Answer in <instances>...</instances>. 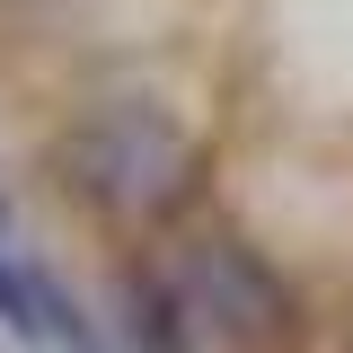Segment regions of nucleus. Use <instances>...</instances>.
Returning a JSON list of instances; mask_svg holds the SVG:
<instances>
[{
    "mask_svg": "<svg viewBox=\"0 0 353 353\" xmlns=\"http://www.w3.org/2000/svg\"><path fill=\"white\" fill-rule=\"evenodd\" d=\"M44 185L115 248H159L221 203V124L176 88V71H106L44 132Z\"/></svg>",
    "mask_w": 353,
    "mask_h": 353,
    "instance_id": "f257e3e1",
    "label": "nucleus"
},
{
    "mask_svg": "<svg viewBox=\"0 0 353 353\" xmlns=\"http://www.w3.org/2000/svg\"><path fill=\"white\" fill-rule=\"evenodd\" d=\"M185 283V301L203 318V345L212 353H309L327 327V301L309 283L301 256H283L248 212H194L176 239H159Z\"/></svg>",
    "mask_w": 353,
    "mask_h": 353,
    "instance_id": "f03ea898",
    "label": "nucleus"
},
{
    "mask_svg": "<svg viewBox=\"0 0 353 353\" xmlns=\"http://www.w3.org/2000/svg\"><path fill=\"white\" fill-rule=\"evenodd\" d=\"M106 327L115 353H212L203 345V318L176 283L168 248H124L115 256V292H106Z\"/></svg>",
    "mask_w": 353,
    "mask_h": 353,
    "instance_id": "7ed1b4c3",
    "label": "nucleus"
},
{
    "mask_svg": "<svg viewBox=\"0 0 353 353\" xmlns=\"http://www.w3.org/2000/svg\"><path fill=\"white\" fill-rule=\"evenodd\" d=\"M0 336L9 345H44V301H36V256L0 239Z\"/></svg>",
    "mask_w": 353,
    "mask_h": 353,
    "instance_id": "20e7f679",
    "label": "nucleus"
},
{
    "mask_svg": "<svg viewBox=\"0 0 353 353\" xmlns=\"http://www.w3.org/2000/svg\"><path fill=\"white\" fill-rule=\"evenodd\" d=\"M336 353H353V292H345V309H336Z\"/></svg>",
    "mask_w": 353,
    "mask_h": 353,
    "instance_id": "39448f33",
    "label": "nucleus"
},
{
    "mask_svg": "<svg viewBox=\"0 0 353 353\" xmlns=\"http://www.w3.org/2000/svg\"><path fill=\"white\" fill-rule=\"evenodd\" d=\"M9 221H18V203H9V176H0V239H9Z\"/></svg>",
    "mask_w": 353,
    "mask_h": 353,
    "instance_id": "423d86ee",
    "label": "nucleus"
}]
</instances>
